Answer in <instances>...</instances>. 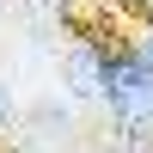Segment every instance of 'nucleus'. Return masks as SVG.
<instances>
[{"instance_id": "obj_3", "label": "nucleus", "mask_w": 153, "mask_h": 153, "mask_svg": "<svg viewBox=\"0 0 153 153\" xmlns=\"http://www.w3.org/2000/svg\"><path fill=\"white\" fill-rule=\"evenodd\" d=\"M12 117H19V92H12V80L0 74V129H12Z\"/></svg>"}, {"instance_id": "obj_1", "label": "nucleus", "mask_w": 153, "mask_h": 153, "mask_svg": "<svg viewBox=\"0 0 153 153\" xmlns=\"http://www.w3.org/2000/svg\"><path fill=\"white\" fill-rule=\"evenodd\" d=\"M104 61L110 55H98V49H68V98H98L104 92Z\"/></svg>"}, {"instance_id": "obj_5", "label": "nucleus", "mask_w": 153, "mask_h": 153, "mask_svg": "<svg viewBox=\"0 0 153 153\" xmlns=\"http://www.w3.org/2000/svg\"><path fill=\"white\" fill-rule=\"evenodd\" d=\"M0 12H6V0H0Z\"/></svg>"}, {"instance_id": "obj_2", "label": "nucleus", "mask_w": 153, "mask_h": 153, "mask_svg": "<svg viewBox=\"0 0 153 153\" xmlns=\"http://www.w3.org/2000/svg\"><path fill=\"white\" fill-rule=\"evenodd\" d=\"M31 123H37V129H43V135H68V123H74V110H68V98H43V104H31Z\"/></svg>"}, {"instance_id": "obj_4", "label": "nucleus", "mask_w": 153, "mask_h": 153, "mask_svg": "<svg viewBox=\"0 0 153 153\" xmlns=\"http://www.w3.org/2000/svg\"><path fill=\"white\" fill-rule=\"evenodd\" d=\"M135 55H141V61H153V31L141 37V43H135Z\"/></svg>"}]
</instances>
